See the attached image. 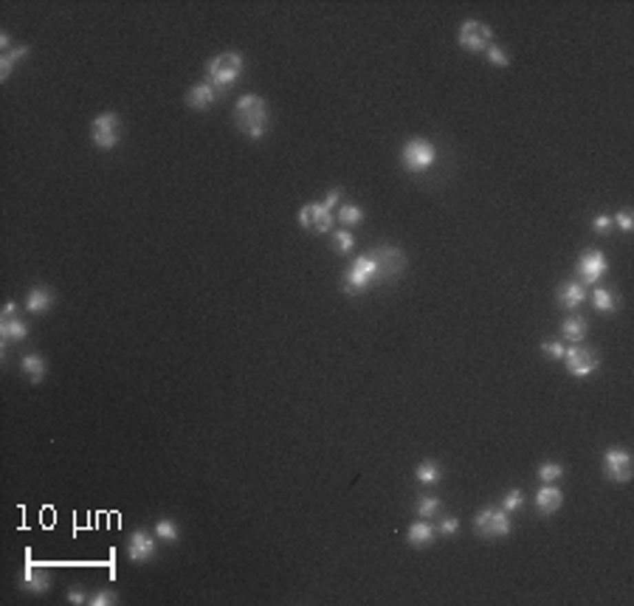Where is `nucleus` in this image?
I'll return each instance as SVG.
<instances>
[{"instance_id": "nucleus-40", "label": "nucleus", "mask_w": 634, "mask_h": 606, "mask_svg": "<svg viewBox=\"0 0 634 606\" xmlns=\"http://www.w3.org/2000/svg\"><path fill=\"white\" fill-rule=\"evenodd\" d=\"M3 316H17V302H6V305H3Z\"/></svg>"}, {"instance_id": "nucleus-4", "label": "nucleus", "mask_w": 634, "mask_h": 606, "mask_svg": "<svg viewBox=\"0 0 634 606\" xmlns=\"http://www.w3.org/2000/svg\"><path fill=\"white\" fill-rule=\"evenodd\" d=\"M375 280H378V262H375V257H372V254H361V257L350 265L347 274H344L341 291H344L347 296L364 293V291H370V285H372Z\"/></svg>"}, {"instance_id": "nucleus-33", "label": "nucleus", "mask_w": 634, "mask_h": 606, "mask_svg": "<svg viewBox=\"0 0 634 606\" xmlns=\"http://www.w3.org/2000/svg\"><path fill=\"white\" fill-rule=\"evenodd\" d=\"M522 505H525V494H522V491H507L505 499H502V510H507V513L519 510Z\"/></svg>"}, {"instance_id": "nucleus-35", "label": "nucleus", "mask_w": 634, "mask_h": 606, "mask_svg": "<svg viewBox=\"0 0 634 606\" xmlns=\"http://www.w3.org/2000/svg\"><path fill=\"white\" fill-rule=\"evenodd\" d=\"M457 530H460V522H457L454 516H445V519L437 525V533H440V536H457Z\"/></svg>"}, {"instance_id": "nucleus-18", "label": "nucleus", "mask_w": 634, "mask_h": 606, "mask_svg": "<svg viewBox=\"0 0 634 606\" xmlns=\"http://www.w3.org/2000/svg\"><path fill=\"white\" fill-rule=\"evenodd\" d=\"M23 339H28V324L23 319H17V316H3L0 319V344L9 347V344L23 342Z\"/></svg>"}, {"instance_id": "nucleus-14", "label": "nucleus", "mask_w": 634, "mask_h": 606, "mask_svg": "<svg viewBox=\"0 0 634 606\" xmlns=\"http://www.w3.org/2000/svg\"><path fill=\"white\" fill-rule=\"evenodd\" d=\"M20 589L25 592H34V595H43L51 589V575L48 570L37 567V564H25L23 575H20Z\"/></svg>"}, {"instance_id": "nucleus-12", "label": "nucleus", "mask_w": 634, "mask_h": 606, "mask_svg": "<svg viewBox=\"0 0 634 606\" xmlns=\"http://www.w3.org/2000/svg\"><path fill=\"white\" fill-rule=\"evenodd\" d=\"M603 474L612 482H628L631 479V454L626 448H609L603 454Z\"/></svg>"}, {"instance_id": "nucleus-24", "label": "nucleus", "mask_w": 634, "mask_h": 606, "mask_svg": "<svg viewBox=\"0 0 634 606\" xmlns=\"http://www.w3.org/2000/svg\"><path fill=\"white\" fill-rule=\"evenodd\" d=\"M592 305L600 313H615L617 311V296L612 291H606V288H595L592 291Z\"/></svg>"}, {"instance_id": "nucleus-5", "label": "nucleus", "mask_w": 634, "mask_h": 606, "mask_svg": "<svg viewBox=\"0 0 634 606\" xmlns=\"http://www.w3.org/2000/svg\"><path fill=\"white\" fill-rule=\"evenodd\" d=\"M401 161L409 172H426L437 161V147L426 138H409L401 149Z\"/></svg>"}, {"instance_id": "nucleus-28", "label": "nucleus", "mask_w": 634, "mask_h": 606, "mask_svg": "<svg viewBox=\"0 0 634 606\" xmlns=\"http://www.w3.org/2000/svg\"><path fill=\"white\" fill-rule=\"evenodd\" d=\"M437 513H440V499L437 497H423L417 502V516L420 519H432V516H437Z\"/></svg>"}, {"instance_id": "nucleus-39", "label": "nucleus", "mask_w": 634, "mask_h": 606, "mask_svg": "<svg viewBox=\"0 0 634 606\" xmlns=\"http://www.w3.org/2000/svg\"><path fill=\"white\" fill-rule=\"evenodd\" d=\"M68 600H71V603H87V595H85V589L74 587V589L68 592Z\"/></svg>"}, {"instance_id": "nucleus-6", "label": "nucleus", "mask_w": 634, "mask_h": 606, "mask_svg": "<svg viewBox=\"0 0 634 606\" xmlns=\"http://www.w3.org/2000/svg\"><path fill=\"white\" fill-rule=\"evenodd\" d=\"M90 138L99 149H113L118 141H122V118L118 113H99L90 125Z\"/></svg>"}, {"instance_id": "nucleus-1", "label": "nucleus", "mask_w": 634, "mask_h": 606, "mask_svg": "<svg viewBox=\"0 0 634 606\" xmlns=\"http://www.w3.org/2000/svg\"><path fill=\"white\" fill-rule=\"evenodd\" d=\"M268 102L257 94H246V96H240L237 105H234V125L237 130L243 133L246 138L251 141H260L265 133H268Z\"/></svg>"}, {"instance_id": "nucleus-36", "label": "nucleus", "mask_w": 634, "mask_h": 606, "mask_svg": "<svg viewBox=\"0 0 634 606\" xmlns=\"http://www.w3.org/2000/svg\"><path fill=\"white\" fill-rule=\"evenodd\" d=\"M592 229H595L598 234H603V231H609V229H612V215H598V218L592 220Z\"/></svg>"}, {"instance_id": "nucleus-15", "label": "nucleus", "mask_w": 634, "mask_h": 606, "mask_svg": "<svg viewBox=\"0 0 634 606\" xmlns=\"http://www.w3.org/2000/svg\"><path fill=\"white\" fill-rule=\"evenodd\" d=\"M218 96H220V90L211 85V82H198V85L189 87L187 105H189L192 110H209V107H215Z\"/></svg>"}, {"instance_id": "nucleus-34", "label": "nucleus", "mask_w": 634, "mask_h": 606, "mask_svg": "<svg viewBox=\"0 0 634 606\" xmlns=\"http://www.w3.org/2000/svg\"><path fill=\"white\" fill-rule=\"evenodd\" d=\"M612 223H617V226H620V229H623V231L628 234V231L634 229V218H631V209H620V211H617V215L612 218Z\"/></svg>"}, {"instance_id": "nucleus-2", "label": "nucleus", "mask_w": 634, "mask_h": 606, "mask_svg": "<svg viewBox=\"0 0 634 606\" xmlns=\"http://www.w3.org/2000/svg\"><path fill=\"white\" fill-rule=\"evenodd\" d=\"M339 198H341V189H330L327 198L321 203H308L299 209V223L305 229H313V231H330L333 229V220H336V209H339Z\"/></svg>"}, {"instance_id": "nucleus-23", "label": "nucleus", "mask_w": 634, "mask_h": 606, "mask_svg": "<svg viewBox=\"0 0 634 606\" xmlns=\"http://www.w3.org/2000/svg\"><path fill=\"white\" fill-rule=\"evenodd\" d=\"M440 477H443V471H440V466H437L434 460H423V463L414 468V479H417L420 485H437Z\"/></svg>"}, {"instance_id": "nucleus-11", "label": "nucleus", "mask_w": 634, "mask_h": 606, "mask_svg": "<svg viewBox=\"0 0 634 606\" xmlns=\"http://www.w3.org/2000/svg\"><path fill=\"white\" fill-rule=\"evenodd\" d=\"M158 556V541L156 536H149L147 530H136L127 539V558L133 564H147Z\"/></svg>"}, {"instance_id": "nucleus-22", "label": "nucleus", "mask_w": 634, "mask_h": 606, "mask_svg": "<svg viewBox=\"0 0 634 606\" xmlns=\"http://www.w3.org/2000/svg\"><path fill=\"white\" fill-rule=\"evenodd\" d=\"M561 333H564V339L567 342H584L587 339V333H589V324L584 316H567L564 324H561Z\"/></svg>"}, {"instance_id": "nucleus-10", "label": "nucleus", "mask_w": 634, "mask_h": 606, "mask_svg": "<svg viewBox=\"0 0 634 606\" xmlns=\"http://www.w3.org/2000/svg\"><path fill=\"white\" fill-rule=\"evenodd\" d=\"M564 361H567L569 375H575V378H587L600 367V355L592 347H569Z\"/></svg>"}, {"instance_id": "nucleus-32", "label": "nucleus", "mask_w": 634, "mask_h": 606, "mask_svg": "<svg viewBox=\"0 0 634 606\" xmlns=\"http://www.w3.org/2000/svg\"><path fill=\"white\" fill-rule=\"evenodd\" d=\"M541 353H545L547 358H553V361H564L567 344L564 342H545V344H541Z\"/></svg>"}, {"instance_id": "nucleus-3", "label": "nucleus", "mask_w": 634, "mask_h": 606, "mask_svg": "<svg viewBox=\"0 0 634 606\" xmlns=\"http://www.w3.org/2000/svg\"><path fill=\"white\" fill-rule=\"evenodd\" d=\"M243 68H246L243 54L226 51V54L211 56V63L206 65V74H209V82L223 94V90H229V87L237 85V79H240V74H243Z\"/></svg>"}, {"instance_id": "nucleus-41", "label": "nucleus", "mask_w": 634, "mask_h": 606, "mask_svg": "<svg viewBox=\"0 0 634 606\" xmlns=\"http://www.w3.org/2000/svg\"><path fill=\"white\" fill-rule=\"evenodd\" d=\"M9 43H12V40H9V34L3 32V34H0V48H9Z\"/></svg>"}, {"instance_id": "nucleus-7", "label": "nucleus", "mask_w": 634, "mask_h": 606, "mask_svg": "<svg viewBox=\"0 0 634 606\" xmlns=\"http://www.w3.org/2000/svg\"><path fill=\"white\" fill-rule=\"evenodd\" d=\"M474 527L482 539H505L510 533V516L502 508H482L474 519Z\"/></svg>"}, {"instance_id": "nucleus-26", "label": "nucleus", "mask_w": 634, "mask_h": 606, "mask_svg": "<svg viewBox=\"0 0 634 606\" xmlns=\"http://www.w3.org/2000/svg\"><path fill=\"white\" fill-rule=\"evenodd\" d=\"M156 536H158L161 541H167V544H178V539H180L178 525H175L172 519H158V522H156Z\"/></svg>"}, {"instance_id": "nucleus-17", "label": "nucleus", "mask_w": 634, "mask_h": 606, "mask_svg": "<svg viewBox=\"0 0 634 606\" xmlns=\"http://www.w3.org/2000/svg\"><path fill=\"white\" fill-rule=\"evenodd\" d=\"M587 285H581V282H564L561 288H558V305L561 308H567V311H578L584 302H587Z\"/></svg>"}, {"instance_id": "nucleus-25", "label": "nucleus", "mask_w": 634, "mask_h": 606, "mask_svg": "<svg viewBox=\"0 0 634 606\" xmlns=\"http://www.w3.org/2000/svg\"><path fill=\"white\" fill-rule=\"evenodd\" d=\"M336 218L341 220V226H358V223H364V211H361L355 203H341L336 209Z\"/></svg>"}, {"instance_id": "nucleus-27", "label": "nucleus", "mask_w": 634, "mask_h": 606, "mask_svg": "<svg viewBox=\"0 0 634 606\" xmlns=\"http://www.w3.org/2000/svg\"><path fill=\"white\" fill-rule=\"evenodd\" d=\"M536 474H538V479L545 482V485H550V482H558L567 471H564V466H558V463H541Z\"/></svg>"}, {"instance_id": "nucleus-29", "label": "nucleus", "mask_w": 634, "mask_h": 606, "mask_svg": "<svg viewBox=\"0 0 634 606\" xmlns=\"http://www.w3.org/2000/svg\"><path fill=\"white\" fill-rule=\"evenodd\" d=\"M352 246H355V237H352L350 231H336V234H333V249H336L339 254H350Z\"/></svg>"}, {"instance_id": "nucleus-8", "label": "nucleus", "mask_w": 634, "mask_h": 606, "mask_svg": "<svg viewBox=\"0 0 634 606\" xmlns=\"http://www.w3.org/2000/svg\"><path fill=\"white\" fill-rule=\"evenodd\" d=\"M460 45L471 54H479V51H488L491 48V40H494V32H491V25L488 23H482V20H465L460 25V34H457Z\"/></svg>"}, {"instance_id": "nucleus-21", "label": "nucleus", "mask_w": 634, "mask_h": 606, "mask_svg": "<svg viewBox=\"0 0 634 606\" xmlns=\"http://www.w3.org/2000/svg\"><path fill=\"white\" fill-rule=\"evenodd\" d=\"M20 370H23V375H25L28 381H34V384H40V381L45 378V373H48L43 355H23V358H20Z\"/></svg>"}, {"instance_id": "nucleus-9", "label": "nucleus", "mask_w": 634, "mask_h": 606, "mask_svg": "<svg viewBox=\"0 0 634 606\" xmlns=\"http://www.w3.org/2000/svg\"><path fill=\"white\" fill-rule=\"evenodd\" d=\"M378 262V280H398L403 274V268H406V254L395 246H378L370 251Z\"/></svg>"}, {"instance_id": "nucleus-19", "label": "nucleus", "mask_w": 634, "mask_h": 606, "mask_svg": "<svg viewBox=\"0 0 634 606\" xmlns=\"http://www.w3.org/2000/svg\"><path fill=\"white\" fill-rule=\"evenodd\" d=\"M406 539H409V544H412V547L423 550V547H429V544H434V539H437V527H432L426 519H420V522L409 525V533H406Z\"/></svg>"}, {"instance_id": "nucleus-20", "label": "nucleus", "mask_w": 634, "mask_h": 606, "mask_svg": "<svg viewBox=\"0 0 634 606\" xmlns=\"http://www.w3.org/2000/svg\"><path fill=\"white\" fill-rule=\"evenodd\" d=\"M54 308V291L48 288H32L25 296V311L28 313H45Z\"/></svg>"}, {"instance_id": "nucleus-16", "label": "nucleus", "mask_w": 634, "mask_h": 606, "mask_svg": "<svg viewBox=\"0 0 634 606\" xmlns=\"http://www.w3.org/2000/svg\"><path fill=\"white\" fill-rule=\"evenodd\" d=\"M561 505H564V491L556 488L553 482L545 485V488H538V494H536V508H538L541 516H553V513H556Z\"/></svg>"}, {"instance_id": "nucleus-30", "label": "nucleus", "mask_w": 634, "mask_h": 606, "mask_svg": "<svg viewBox=\"0 0 634 606\" xmlns=\"http://www.w3.org/2000/svg\"><path fill=\"white\" fill-rule=\"evenodd\" d=\"M113 603H118V595L113 589H102L87 598V606H113Z\"/></svg>"}, {"instance_id": "nucleus-37", "label": "nucleus", "mask_w": 634, "mask_h": 606, "mask_svg": "<svg viewBox=\"0 0 634 606\" xmlns=\"http://www.w3.org/2000/svg\"><path fill=\"white\" fill-rule=\"evenodd\" d=\"M12 71H14V63H12V59L3 54V56H0V79L6 82V79L12 76Z\"/></svg>"}, {"instance_id": "nucleus-31", "label": "nucleus", "mask_w": 634, "mask_h": 606, "mask_svg": "<svg viewBox=\"0 0 634 606\" xmlns=\"http://www.w3.org/2000/svg\"><path fill=\"white\" fill-rule=\"evenodd\" d=\"M488 63H491L494 68H507V65H510V56H507L505 48L491 45V48H488Z\"/></svg>"}, {"instance_id": "nucleus-13", "label": "nucleus", "mask_w": 634, "mask_h": 606, "mask_svg": "<svg viewBox=\"0 0 634 606\" xmlns=\"http://www.w3.org/2000/svg\"><path fill=\"white\" fill-rule=\"evenodd\" d=\"M606 268H609V262H606V257H603V251H598V249H587L584 254H581V260H578V277H581V285H595V282H600V277L606 274Z\"/></svg>"}, {"instance_id": "nucleus-38", "label": "nucleus", "mask_w": 634, "mask_h": 606, "mask_svg": "<svg viewBox=\"0 0 634 606\" xmlns=\"http://www.w3.org/2000/svg\"><path fill=\"white\" fill-rule=\"evenodd\" d=\"M6 56L12 59V63H20V59H25V56H28V45H17V48L6 51Z\"/></svg>"}]
</instances>
